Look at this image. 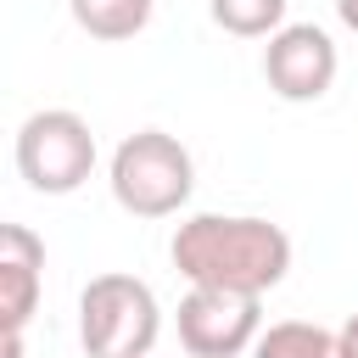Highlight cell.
Listing matches in <instances>:
<instances>
[{
	"mask_svg": "<svg viewBox=\"0 0 358 358\" xmlns=\"http://www.w3.org/2000/svg\"><path fill=\"white\" fill-rule=\"evenodd\" d=\"M173 268L190 285H224V291H268L291 268V235L268 218H218L196 213L173 235Z\"/></svg>",
	"mask_w": 358,
	"mask_h": 358,
	"instance_id": "cell-1",
	"label": "cell"
},
{
	"mask_svg": "<svg viewBox=\"0 0 358 358\" xmlns=\"http://www.w3.org/2000/svg\"><path fill=\"white\" fill-rule=\"evenodd\" d=\"M190 185H196L190 151L173 134H162V129L129 134L117 145V157H112V196L134 218H168V213H179L190 201Z\"/></svg>",
	"mask_w": 358,
	"mask_h": 358,
	"instance_id": "cell-2",
	"label": "cell"
},
{
	"mask_svg": "<svg viewBox=\"0 0 358 358\" xmlns=\"http://www.w3.org/2000/svg\"><path fill=\"white\" fill-rule=\"evenodd\" d=\"M78 341L90 358H145L157 341V296L134 274H95L78 296Z\"/></svg>",
	"mask_w": 358,
	"mask_h": 358,
	"instance_id": "cell-3",
	"label": "cell"
},
{
	"mask_svg": "<svg viewBox=\"0 0 358 358\" xmlns=\"http://www.w3.org/2000/svg\"><path fill=\"white\" fill-rule=\"evenodd\" d=\"M17 168L34 190L45 196H67L90 179L95 168V134L78 112H34L17 129Z\"/></svg>",
	"mask_w": 358,
	"mask_h": 358,
	"instance_id": "cell-4",
	"label": "cell"
},
{
	"mask_svg": "<svg viewBox=\"0 0 358 358\" xmlns=\"http://www.w3.org/2000/svg\"><path fill=\"white\" fill-rule=\"evenodd\" d=\"M257 291H224V285H196L179 302V341L190 358H235L257 336Z\"/></svg>",
	"mask_w": 358,
	"mask_h": 358,
	"instance_id": "cell-5",
	"label": "cell"
},
{
	"mask_svg": "<svg viewBox=\"0 0 358 358\" xmlns=\"http://www.w3.org/2000/svg\"><path fill=\"white\" fill-rule=\"evenodd\" d=\"M263 73H268V90L274 95H285V101H319L336 84V45H330L324 28L291 22V28L268 34Z\"/></svg>",
	"mask_w": 358,
	"mask_h": 358,
	"instance_id": "cell-6",
	"label": "cell"
},
{
	"mask_svg": "<svg viewBox=\"0 0 358 358\" xmlns=\"http://www.w3.org/2000/svg\"><path fill=\"white\" fill-rule=\"evenodd\" d=\"M45 246L22 224H0V330H22L39 302Z\"/></svg>",
	"mask_w": 358,
	"mask_h": 358,
	"instance_id": "cell-7",
	"label": "cell"
},
{
	"mask_svg": "<svg viewBox=\"0 0 358 358\" xmlns=\"http://www.w3.org/2000/svg\"><path fill=\"white\" fill-rule=\"evenodd\" d=\"M252 358H347V352H341V330H324L308 319H280L257 336Z\"/></svg>",
	"mask_w": 358,
	"mask_h": 358,
	"instance_id": "cell-8",
	"label": "cell"
},
{
	"mask_svg": "<svg viewBox=\"0 0 358 358\" xmlns=\"http://www.w3.org/2000/svg\"><path fill=\"white\" fill-rule=\"evenodd\" d=\"M73 22L95 39H134L151 22V0H73Z\"/></svg>",
	"mask_w": 358,
	"mask_h": 358,
	"instance_id": "cell-9",
	"label": "cell"
},
{
	"mask_svg": "<svg viewBox=\"0 0 358 358\" xmlns=\"http://www.w3.org/2000/svg\"><path fill=\"white\" fill-rule=\"evenodd\" d=\"M207 11L235 39H263V34H280L285 22V0H207Z\"/></svg>",
	"mask_w": 358,
	"mask_h": 358,
	"instance_id": "cell-10",
	"label": "cell"
},
{
	"mask_svg": "<svg viewBox=\"0 0 358 358\" xmlns=\"http://www.w3.org/2000/svg\"><path fill=\"white\" fill-rule=\"evenodd\" d=\"M0 358H22V330H0Z\"/></svg>",
	"mask_w": 358,
	"mask_h": 358,
	"instance_id": "cell-11",
	"label": "cell"
},
{
	"mask_svg": "<svg viewBox=\"0 0 358 358\" xmlns=\"http://www.w3.org/2000/svg\"><path fill=\"white\" fill-rule=\"evenodd\" d=\"M341 352H347V358H358V313L341 324Z\"/></svg>",
	"mask_w": 358,
	"mask_h": 358,
	"instance_id": "cell-12",
	"label": "cell"
},
{
	"mask_svg": "<svg viewBox=\"0 0 358 358\" xmlns=\"http://www.w3.org/2000/svg\"><path fill=\"white\" fill-rule=\"evenodd\" d=\"M336 11H341V22L358 34V0H336Z\"/></svg>",
	"mask_w": 358,
	"mask_h": 358,
	"instance_id": "cell-13",
	"label": "cell"
}]
</instances>
